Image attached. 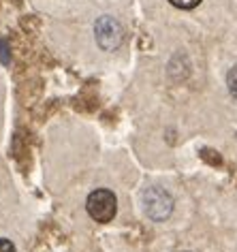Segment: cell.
Segmentation results:
<instances>
[{
  "label": "cell",
  "instance_id": "cell-1",
  "mask_svg": "<svg viewBox=\"0 0 237 252\" xmlns=\"http://www.w3.org/2000/svg\"><path fill=\"white\" fill-rule=\"evenodd\" d=\"M86 210H88L92 220H96V222H101V224H107L114 220L116 212H118V199L107 188H96V190H92L88 194V199H86Z\"/></svg>",
  "mask_w": 237,
  "mask_h": 252
},
{
  "label": "cell",
  "instance_id": "cell-2",
  "mask_svg": "<svg viewBox=\"0 0 237 252\" xmlns=\"http://www.w3.org/2000/svg\"><path fill=\"white\" fill-rule=\"evenodd\" d=\"M143 210H146L148 218L154 222H163L173 214V197L165 188L152 186L143 192Z\"/></svg>",
  "mask_w": 237,
  "mask_h": 252
},
{
  "label": "cell",
  "instance_id": "cell-3",
  "mask_svg": "<svg viewBox=\"0 0 237 252\" xmlns=\"http://www.w3.org/2000/svg\"><path fill=\"white\" fill-rule=\"evenodd\" d=\"M94 34H96L98 45H101L105 52H114V49L120 47L124 32H122V26L114 17L103 15V17H98L94 24Z\"/></svg>",
  "mask_w": 237,
  "mask_h": 252
},
{
  "label": "cell",
  "instance_id": "cell-4",
  "mask_svg": "<svg viewBox=\"0 0 237 252\" xmlns=\"http://www.w3.org/2000/svg\"><path fill=\"white\" fill-rule=\"evenodd\" d=\"M227 88H229V92L233 94V98H237V66H233L227 73Z\"/></svg>",
  "mask_w": 237,
  "mask_h": 252
},
{
  "label": "cell",
  "instance_id": "cell-5",
  "mask_svg": "<svg viewBox=\"0 0 237 252\" xmlns=\"http://www.w3.org/2000/svg\"><path fill=\"white\" fill-rule=\"evenodd\" d=\"M169 2L173 4V7H178V9L190 11V9H195V7H199V4H201V2H203V0H169Z\"/></svg>",
  "mask_w": 237,
  "mask_h": 252
},
{
  "label": "cell",
  "instance_id": "cell-6",
  "mask_svg": "<svg viewBox=\"0 0 237 252\" xmlns=\"http://www.w3.org/2000/svg\"><path fill=\"white\" fill-rule=\"evenodd\" d=\"M0 252H17V250H15V246H13L11 239L0 237Z\"/></svg>",
  "mask_w": 237,
  "mask_h": 252
},
{
  "label": "cell",
  "instance_id": "cell-7",
  "mask_svg": "<svg viewBox=\"0 0 237 252\" xmlns=\"http://www.w3.org/2000/svg\"><path fill=\"white\" fill-rule=\"evenodd\" d=\"M0 60H2V64H9V62H11L9 54H7V43H4V41H0Z\"/></svg>",
  "mask_w": 237,
  "mask_h": 252
}]
</instances>
